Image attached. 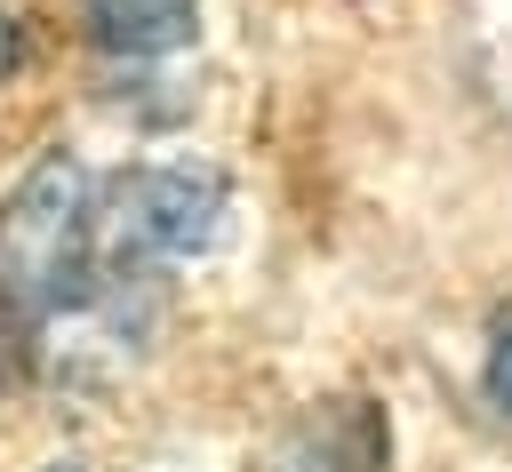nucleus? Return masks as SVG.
I'll use <instances>...</instances> for the list:
<instances>
[{
  "label": "nucleus",
  "mask_w": 512,
  "mask_h": 472,
  "mask_svg": "<svg viewBox=\"0 0 512 472\" xmlns=\"http://www.w3.org/2000/svg\"><path fill=\"white\" fill-rule=\"evenodd\" d=\"M200 32V0H88V40L104 56H168Z\"/></svg>",
  "instance_id": "20e7f679"
},
{
  "label": "nucleus",
  "mask_w": 512,
  "mask_h": 472,
  "mask_svg": "<svg viewBox=\"0 0 512 472\" xmlns=\"http://www.w3.org/2000/svg\"><path fill=\"white\" fill-rule=\"evenodd\" d=\"M480 392H488V408L512 424V312L488 328V360H480Z\"/></svg>",
  "instance_id": "39448f33"
},
{
  "label": "nucleus",
  "mask_w": 512,
  "mask_h": 472,
  "mask_svg": "<svg viewBox=\"0 0 512 472\" xmlns=\"http://www.w3.org/2000/svg\"><path fill=\"white\" fill-rule=\"evenodd\" d=\"M224 224H232V192L216 168H128L96 208V264L104 272L184 264V256H208Z\"/></svg>",
  "instance_id": "f03ea898"
},
{
  "label": "nucleus",
  "mask_w": 512,
  "mask_h": 472,
  "mask_svg": "<svg viewBox=\"0 0 512 472\" xmlns=\"http://www.w3.org/2000/svg\"><path fill=\"white\" fill-rule=\"evenodd\" d=\"M96 288V184L80 160L48 152L0 200V304L48 320Z\"/></svg>",
  "instance_id": "f257e3e1"
},
{
  "label": "nucleus",
  "mask_w": 512,
  "mask_h": 472,
  "mask_svg": "<svg viewBox=\"0 0 512 472\" xmlns=\"http://www.w3.org/2000/svg\"><path fill=\"white\" fill-rule=\"evenodd\" d=\"M8 64H16V24L0 16V72H8Z\"/></svg>",
  "instance_id": "423d86ee"
},
{
  "label": "nucleus",
  "mask_w": 512,
  "mask_h": 472,
  "mask_svg": "<svg viewBox=\"0 0 512 472\" xmlns=\"http://www.w3.org/2000/svg\"><path fill=\"white\" fill-rule=\"evenodd\" d=\"M256 472H384V416L368 400H328V408H304Z\"/></svg>",
  "instance_id": "7ed1b4c3"
},
{
  "label": "nucleus",
  "mask_w": 512,
  "mask_h": 472,
  "mask_svg": "<svg viewBox=\"0 0 512 472\" xmlns=\"http://www.w3.org/2000/svg\"><path fill=\"white\" fill-rule=\"evenodd\" d=\"M48 472H80V464H48Z\"/></svg>",
  "instance_id": "6e6552de"
},
{
  "label": "nucleus",
  "mask_w": 512,
  "mask_h": 472,
  "mask_svg": "<svg viewBox=\"0 0 512 472\" xmlns=\"http://www.w3.org/2000/svg\"><path fill=\"white\" fill-rule=\"evenodd\" d=\"M0 384H8V328H0Z\"/></svg>",
  "instance_id": "0eeeda50"
}]
</instances>
